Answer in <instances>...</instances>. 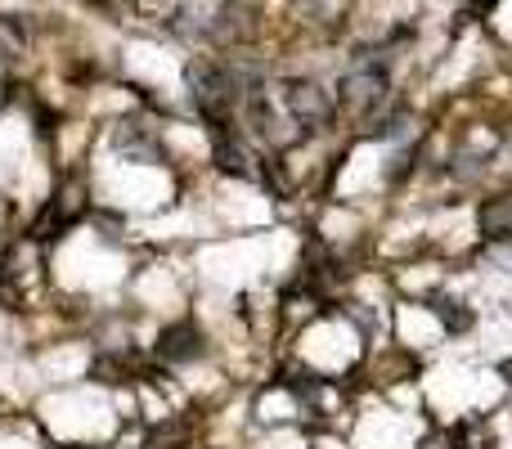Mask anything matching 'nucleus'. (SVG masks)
<instances>
[{
    "label": "nucleus",
    "mask_w": 512,
    "mask_h": 449,
    "mask_svg": "<svg viewBox=\"0 0 512 449\" xmlns=\"http://www.w3.org/2000/svg\"><path fill=\"white\" fill-rule=\"evenodd\" d=\"M189 81H194V99H198V108H203V113L212 117L216 126L230 122L234 108H239V90H234V81L225 77L221 68H212V63H194Z\"/></svg>",
    "instance_id": "obj_1"
},
{
    "label": "nucleus",
    "mask_w": 512,
    "mask_h": 449,
    "mask_svg": "<svg viewBox=\"0 0 512 449\" xmlns=\"http://www.w3.org/2000/svg\"><path fill=\"white\" fill-rule=\"evenodd\" d=\"M283 108L301 131H324L333 122V99L315 86V81H288L283 86Z\"/></svg>",
    "instance_id": "obj_2"
},
{
    "label": "nucleus",
    "mask_w": 512,
    "mask_h": 449,
    "mask_svg": "<svg viewBox=\"0 0 512 449\" xmlns=\"http://www.w3.org/2000/svg\"><path fill=\"white\" fill-rule=\"evenodd\" d=\"M198 351H203V342H198L194 328H171V333L162 337V360H171V364L194 360Z\"/></svg>",
    "instance_id": "obj_4"
},
{
    "label": "nucleus",
    "mask_w": 512,
    "mask_h": 449,
    "mask_svg": "<svg viewBox=\"0 0 512 449\" xmlns=\"http://www.w3.org/2000/svg\"><path fill=\"white\" fill-rule=\"evenodd\" d=\"M382 99H387V72H382V63L360 59L342 81V104L351 108V113H369Z\"/></svg>",
    "instance_id": "obj_3"
}]
</instances>
